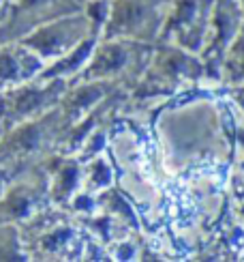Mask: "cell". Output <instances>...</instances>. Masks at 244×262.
<instances>
[{"instance_id": "1", "label": "cell", "mask_w": 244, "mask_h": 262, "mask_svg": "<svg viewBox=\"0 0 244 262\" xmlns=\"http://www.w3.org/2000/svg\"><path fill=\"white\" fill-rule=\"evenodd\" d=\"M197 84H206L204 62L199 54L186 52L178 46H172V43H157L146 71L129 91L120 112H150L154 110V105H161L176 93Z\"/></svg>"}, {"instance_id": "2", "label": "cell", "mask_w": 244, "mask_h": 262, "mask_svg": "<svg viewBox=\"0 0 244 262\" xmlns=\"http://www.w3.org/2000/svg\"><path fill=\"white\" fill-rule=\"evenodd\" d=\"M28 260H82L88 232L82 222L66 209L52 202L26 222L17 224Z\"/></svg>"}, {"instance_id": "3", "label": "cell", "mask_w": 244, "mask_h": 262, "mask_svg": "<svg viewBox=\"0 0 244 262\" xmlns=\"http://www.w3.org/2000/svg\"><path fill=\"white\" fill-rule=\"evenodd\" d=\"M64 123L58 105L39 118L7 129L0 138V168L11 179L41 166L56 152Z\"/></svg>"}, {"instance_id": "4", "label": "cell", "mask_w": 244, "mask_h": 262, "mask_svg": "<svg viewBox=\"0 0 244 262\" xmlns=\"http://www.w3.org/2000/svg\"><path fill=\"white\" fill-rule=\"evenodd\" d=\"M157 43H143L133 39L101 37L96 41L90 62L77 80H105L114 82L127 93L137 84L146 71ZM75 82V80H73Z\"/></svg>"}, {"instance_id": "5", "label": "cell", "mask_w": 244, "mask_h": 262, "mask_svg": "<svg viewBox=\"0 0 244 262\" xmlns=\"http://www.w3.org/2000/svg\"><path fill=\"white\" fill-rule=\"evenodd\" d=\"M172 0H112L101 37L157 43Z\"/></svg>"}, {"instance_id": "6", "label": "cell", "mask_w": 244, "mask_h": 262, "mask_svg": "<svg viewBox=\"0 0 244 262\" xmlns=\"http://www.w3.org/2000/svg\"><path fill=\"white\" fill-rule=\"evenodd\" d=\"M66 89H69V80L35 78L15 89L3 91L0 93V125L7 131L15 125L47 114L60 103Z\"/></svg>"}, {"instance_id": "7", "label": "cell", "mask_w": 244, "mask_h": 262, "mask_svg": "<svg viewBox=\"0 0 244 262\" xmlns=\"http://www.w3.org/2000/svg\"><path fill=\"white\" fill-rule=\"evenodd\" d=\"M242 24H244V11H242L240 0H212L206 41H204L202 52H199V58L204 62L206 84L223 86L221 84L223 58L229 46L238 37Z\"/></svg>"}, {"instance_id": "8", "label": "cell", "mask_w": 244, "mask_h": 262, "mask_svg": "<svg viewBox=\"0 0 244 262\" xmlns=\"http://www.w3.org/2000/svg\"><path fill=\"white\" fill-rule=\"evenodd\" d=\"M212 0H172L157 43H172L199 54L204 48Z\"/></svg>"}, {"instance_id": "9", "label": "cell", "mask_w": 244, "mask_h": 262, "mask_svg": "<svg viewBox=\"0 0 244 262\" xmlns=\"http://www.w3.org/2000/svg\"><path fill=\"white\" fill-rule=\"evenodd\" d=\"M90 35H94L90 21L84 15V11H77V13H69L52 19L47 24H41L19 41L26 43L45 64H50L64 56L66 52H71L77 43H82Z\"/></svg>"}, {"instance_id": "10", "label": "cell", "mask_w": 244, "mask_h": 262, "mask_svg": "<svg viewBox=\"0 0 244 262\" xmlns=\"http://www.w3.org/2000/svg\"><path fill=\"white\" fill-rule=\"evenodd\" d=\"M82 11V0H9L0 21V43L19 41L41 24Z\"/></svg>"}, {"instance_id": "11", "label": "cell", "mask_w": 244, "mask_h": 262, "mask_svg": "<svg viewBox=\"0 0 244 262\" xmlns=\"http://www.w3.org/2000/svg\"><path fill=\"white\" fill-rule=\"evenodd\" d=\"M47 187L50 177L43 166L15 177L0 195V226L21 224L45 204H50Z\"/></svg>"}, {"instance_id": "12", "label": "cell", "mask_w": 244, "mask_h": 262, "mask_svg": "<svg viewBox=\"0 0 244 262\" xmlns=\"http://www.w3.org/2000/svg\"><path fill=\"white\" fill-rule=\"evenodd\" d=\"M120 91V86L114 82H105V80H75L69 82V89L64 91L62 99L58 103V110L62 116L64 129L75 125L77 121L92 112L94 107L107 99L112 93Z\"/></svg>"}, {"instance_id": "13", "label": "cell", "mask_w": 244, "mask_h": 262, "mask_svg": "<svg viewBox=\"0 0 244 262\" xmlns=\"http://www.w3.org/2000/svg\"><path fill=\"white\" fill-rule=\"evenodd\" d=\"M43 67H45V62L26 43L21 41L0 43V93L35 80L43 71Z\"/></svg>"}, {"instance_id": "14", "label": "cell", "mask_w": 244, "mask_h": 262, "mask_svg": "<svg viewBox=\"0 0 244 262\" xmlns=\"http://www.w3.org/2000/svg\"><path fill=\"white\" fill-rule=\"evenodd\" d=\"M50 177V187L47 195L54 206L66 209L71 198L82 189V174H84V163L77 157H66L54 152L41 163Z\"/></svg>"}, {"instance_id": "15", "label": "cell", "mask_w": 244, "mask_h": 262, "mask_svg": "<svg viewBox=\"0 0 244 262\" xmlns=\"http://www.w3.org/2000/svg\"><path fill=\"white\" fill-rule=\"evenodd\" d=\"M99 39H101V37H96V35L86 37L82 43H77V46L71 52H66L64 56H60V58H56L54 62L45 64L43 71L37 75V78H43V80L58 78V80H69V82L77 80V78H80V73L86 69V64L90 62L92 52L96 48V41Z\"/></svg>"}, {"instance_id": "16", "label": "cell", "mask_w": 244, "mask_h": 262, "mask_svg": "<svg viewBox=\"0 0 244 262\" xmlns=\"http://www.w3.org/2000/svg\"><path fill=\"white\" fill-rule=\"evenodd\" d=\"M84 163V174H82V189L90 193H101L116 185V170L114 163L105 152L96 155Z\"/></svg>"}, {"instance_id": "17", "label": "cell", "mask_w": 244, "mask_h": 262, "mask_svg": "<svg viewBox=\"0 0 244 262\" xmlns=\"http://www.w3.org/2000/svg\"><path fill=\"white\" fill-rule=\"evenodd\" d=\"M221 84L223 86H238L244 84V24L238 32V37L229 46L223 67H221Z\"/></svg>"}, {"instance_id": "18", "label": "cell", "mask_w": 244, "mask_h": 262, "mask_svg": "<svg viewBox=\"0 0 244 262\" xmlns=\"http://www.w3.org/2000/svg\"><path fill=\"white\" fill-rule=\"evenodd\" d=\"M82 11L90 21L92 32L96 37H101L109 19V11H112V0H86L82 5Z\"/></svg>"}, {"instance_id": "19", "label": "cell", "mask_w": 244, "mask_h": 262, "mask_svg": "<svg viewBox=\"0 0 244 262\" xmlns=\"http://www.w3.org/2000/svg\"><path fill=\"white\" fill-rule=\"evenodd\" d=\"M223 89H225V95H227V99L231 101V105H234L240 114H244V84L223 86Z\"/></svg>"}, {"instance_id": "20", "label": "cell", "mask_w": 244, "mask_h": 262, "mask_svg": "<svg viewBox=\"0 0 244 262\" xmlns=\"http://www.w3.org/2000/svg\"><path fill=\"white\" fill-rule=\"evenodd\" d=\"M11 181H13V179H11L9 174H7V172H5L3 168H0V195L5 193V189L9 187V183H11Z\"/></svg>"}, {"instance_id": "21", "label": "cell", "mask_w": 244, "mask_h": 262, "mask_svg": "<svg viewBox=\"0 0 244 262\" xmlns=\"http://www.w3.org/2000/svg\"><path fill=\"white\" fill-rule=\"evenodd\" d=\"M7 7H9V0H0V21H3V17L7 13Z\"/></svg>"}, {"instance_id": "22", "label": "cell", "mask_w": 244, "mask_h": 262, "mask_svg": "<svg viewBox=\"0 0 244 262\" xmlns=\"http://www.w3.org/2000/svg\"><path fill=\"white\" fill-rule=\"evenodd\" d=\"M3 134H5V129H3V125H0V138H3Z\"/></svg>"}, {"instance_id": "23", "label": "cell", "mask_w": 244, "mask_h": 262, "mask_svg": "<svg viewBox=\"0 0 244 262\" xmlns=\"http://www.w3.org/2000/svg\"><path fill=\"white\" fill-rule=\"evenodd\" d=\"M240 5H242V11H244V0H240Z\"/></svg>"}, {"instance_id": "24", "label": "cell", "mask_w": 244, "mask_h": 262, "mask_svg": "<svg viewBox=\"0 0 244 262\" xmlns=\"http://www.w3.org/2000/svg\"><path fill=\"white\" fill-rule=\"evenodd\" d=\"M84 3H86V0H82V5H84Z\"/></svg>"}]
</instances>
